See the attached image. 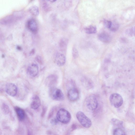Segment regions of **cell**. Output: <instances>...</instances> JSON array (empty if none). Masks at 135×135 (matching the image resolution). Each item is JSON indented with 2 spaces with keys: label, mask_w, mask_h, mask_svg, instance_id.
Masks as SVG:
<instances>
[{
  "label": "cell",
  "mask_w": 135,
  "mask_h": 135,
  "mask_svg": "<svg viewBox=\"0 0 135 135\" xmlns=\"http://www.w3.org/2000/svg\"><path fill=\"white\" fill-rule=\"evenodd\" d=\"M119 27L118 24L115 22H112L111 26L109 29L112 31H115L118 30Z\"/></svg>",
  "instance_id": "603a6c76"
},
{
  "label": "cell",
  "mask_w": 135,
  "mask_h": 135,
  "mask_svg": "<svg viewBox=\"0 0 135 135\" xmlns=\"http://www.w3.org/2000/svg\"><path fill=\"white\" fill-rule=\"evenodd\" d=\"M43 8L45 11H48L49 9V7L47 3H44L43 4Z\"/></svg>",
  "instance_id": "4316f807"
},
{
  "label": "cell",
  "mask_w": 135,
  "mask_h": 135,
  "mask_svg": "<svg viewBox=\"0 0 135 135\" xmlns=\"http://www.w3.org/2000/svg\"><path fill=\"white\" fill-rule=\"evenodd\" d=\"M27 26L28 29L31 32L35 33L37 31V26L36 21L33 19H31L27 22Z\"/></svg>",
  "instance_id": "7c38bea8"
},
{
  "label": "cell",
  "mask_w": 135,
  "mask_h": 135,
  "mask_svg": "<svg viewBox=\"0 0 135 135\" xmlns=\"http://www.w3.org/2000/svg\"><path fill=\"white\" fill-rule=\"evenodd\" d=\"M5 90L7 93L11 96H14L17 94V89L14 84L10 83L7 84L5 86Z\"/></svg>",
  "instance_id": "ba28073f"
},
{
  "label": "cell",
  "mask_w": 135,
  "mask_h": 135,
  "mask_svg": "<svg viewBox=\"0 0 135 135\" xmlns=\"http://www.w3.org/2000/svg\"><path fill=\"white\" fill-rule=\"evenodd\" d=\"M57 76L54 74L50 75L45 80L46 85L50 88L55 87L58 81Z\"/></svg>",
  "instance_id": "52a82bcc"
},
{
  "label": "cell",
  "mask_w": 135,
  "mask_h": 135,
  "mask_svg": "<svg viewBox=\"0 0 135 135\" xmlns=\"http://www.w3.org/2000/svg\"><path fill=\"white\" fill-rule=\"evenodd\" d=\"M109 100L111 104L115 108L120 107L123 103V100L121 96L117 93L112 94L109 97Z\"/></svg>",
  "instance_id": "277c9868"
},
{
  "label": "cell",
  "mask_w": 135,
  "mask_h": 135,
  "mask_svg": "<svg viewBox=\"0 0 135 135\" xmlns=\"http://www.w3.org/2000/svg\"><path fill=\"white\" fill-rule=\"evenodd\" d=\"M83 82L84 85L87 88L89 89L93 87V85L92 81L88 78H84Z\"/></svg>",
  "instance_id": "e0dca14e"
},
{
  "label": "cell",
  "mask_w": 135,
  "mask_h": 135,
  "mask_svg": "<svg viewBox=\"0 0 135 135\" xmlns=\"http://www.w3.org/2000/svg\"><path fill=\"white\" fill-rule=\"evenodd\" d=\"M72 54L74 58H76L78 56V51L76 49L75 47H73V48Z\"/></svg>",
  "instance_id": "484cf974"
},
{
  "label": "cell",
  "mask_w": 135,
  "mask_h": 135,
  "mask_svg": "<svg viewBox=\"0 0 135 135\" xmlns=\"http://www.w3.org/2000/svg\"><path fill=\"white\" fill-rule=\"evenodd\" d=\"M36 59L40 63L42 62V59L39 56H37L36 57Z\"/></svg>",
  "instance_id": "83f0119b"
},
{
  "label": "cell",
  "mask_w": 135,
  "mask_h": 135,
  "mask_svg": "<svg viewBox=\"0 0 135 135\" xmlns=\"http://www.w3.org/2000/svg\"><path fill=\"white\" fill-rule=\"evenodd\" d=\"M113 135H126L124 132L120 128H117L113 131Z\"/></svg>",
  "instance_id": "ffe728a7"
},
{
  "label": "cell",
  "mask_w": 135,
  "mask_h": 135,
  "mask_svg": "<svg viewBox=\"0 0 135 135\" xmlns=\"http://www.w3.org/2000/svg\"><path fill=\"white\" fill-rule=\"evenodd\" d=\"M126 32L127 34L129 36H134L135 33L134 27H133L127 29L126 30Z\"/></svg>",
  "instance_id": "44dd1931"
},
{
  "label": "cell",
  "mask_w": 135,
  "mask_h": 135,
  "mask_svg": "<svg viewBox=\"0 0 135 135\" xmlns=\"http://www.w3.org/2000/svg\"><path fill=\"white\" fill-rule=\"evenodd\" d=\"M28 135H30V133H28Z\"/></svg>",
  "instance_id": "4dcf8cb0"
},
{
  "label": "cell",
  "mask_w": 135,
  "mask_h": 135,
  "mask_svg": "<svg viewBox=\"0 0 135 135\" xmlns=\"http://www.w3.org/2000/svg\"><path fill=\"white\" fill-rule=\"evenodd\" d=\"M57 120L64 124H67L70 121L71 115L70 113L66 109L61 108L58 110L56 115Z\"/></svg>",
  "instance_id": "6da1fadb"
},
{
  "label": "cell",
  "mask_w": 135,
  "mask_h": 135,
  "mask_svg": "<svg viewBox=\"0 0 135 135\" xmlns=\"http://www.w3.org/2000/svg\"><path fill=\"white\" fill-rule=\"evenodd\" d=\"M99 40L102 42L105 43H109L111 40V37L110 35L106 32H102L98 35Z\"/></svg>",
  "instance_id": "4fadbf2b"
},
{
  "label": "cell",
  "mask_w": 135,
  "mask_h": 135,
  "mask_svg": "<svg viewBox=\"0 0 135 135\" xmlns=\"http://www.w3.org/2000/svg\"><path fill=\"white\" fill-rule=\"evenodd\" d=\"M54 61L59 66H62L65 64L66 57L63 54L60 53H56L54 57Z\"/></svg>",
  "instance_id": "9c48e42d"
},
{
  "label": "cell",
  "mask_w": 135,
  "mask_h": 135,
  "mask_svg": "<svg viewBox=\"0 0 135 135\" xmlns=\"http://www.w3.org/2000/svg\"><path fill=\"white\" fill-rule=\"evenodd\" d=\"M79 96V92L78 90L75 88H72L68 90V97L69 99L71 101L77 100Z\"/></svg>",
  "instance_id": "8fae6325"
},
{
  "label": "cell",
  "mask_w": 135,
  "mask_h": 135,
  "mask_svg": "<svg viewBox=\"0 0 135 135\" xmlns=\"http://www.w3.org/2000/svg\"><path fill=\"white\" fill-rule=\"evenodd\" d=\"M111 122L113 124L114 126H120L123 124V122L122 121L115 118L112 119Z\"/></svg>",
  "instance_id": "7402d4cb"
},
{
  "label": "cell",
  "mask_w": 135,
  "mask_h": 135,
  "mask_svg": "<svg viewBox=\"0 0 135 135\" xmlns=\"http://www.w3.org/2000/svg\"><path fill=\"white\" fill-rule=\"evenodd\" d=\"M15 110L19 119L21 120H23L25 117V113L24 110L18 107H16Z\"/></svg>",
  "instance_id": "2e32d148"
},
{
  "label": "cell",
  "mask_w": 135,
  "mask_h": 135,
  "mask_svg": "<svg viewBox=\"0 0 135 135\" xmlns=\"http://www.w3.org/2000/svg\"><path fill=\"white\" fill-rule=\"evenodd\" d=\"M20 17L18 14L10 15L1 19L0 21V23L3 25H9L16 21Z\"/></svg>",
  "instance_id": "8992f818"
},
{
  "label": "cell",
  "mask_w": 135,
  "mask_h": 135,
  "mask_svg": "<svg viewBox=\"0 0 135 135\" xmlns=\"http://www.w3.org/2000/svg\"><path fill=\"white\" fill-rule=\"evenodd\" d=\"M38 72V68L37 65L32 64L30 65L27 69V73L30 76L35 77L37 75Z\"/></svg>",
  "instance_id": "30bf717a"
},
{
  "label": "cell",
  "mask_w": 135,
  "mask_h": 135,
  "mask_svg": "<svg viewBox=\"0 0 135 135\" xmlns=\"http://www.w3.org/2000/svg\"><path fill=\"white\" fill-rule=\"evenodd\" d=\"M104 22L105 27L108 28L110 29L112 26V22L110 20H104Z\"/></svg>",
  "instance_id": "d4e9b609"
},
{
  "label": "cell",
  "mask_w": 135,
  "mask_h": 135,
  "mask_svg": "<svg viewBox=\"0 0 135 135\" xmlns=\"http://www.w3.org/2000/svg\"><path fill=\"white\" fill-rule=\"evenodd\" d=\"M85 32L88 34L95 33L97 31L96 27L93 25H90L86 27L85 28Z\"/></svg>",
  "instance_id": "ac0fdd59"
},
{
  "label": "cell",
  "mask_w": 135,
  "mask_h": 135,
  "mask_svg": "<svg viewBox=\"0 0 135 135\" xmlns=\"http://www.w3.org/2000/svg\"><path fill=\"white\" fill-rule=\"evenodd\" d=\"M30 12L33 15L37 16L39 14L38 7L36 6H34L30 7L29 10Z\"/></svg>",
  "instance_id": "d6986e66"
},
{
  "label": "cell",
  "mask_w": 135,
  "mask_h": 135,
  "mask_svg": "<svg viewBox=\"0 0 135 135\" xmlns=\"http://www.w3.org/2000/svg\"><path fill=\"white\" fill-rule=\"evenodd\" d=\"M76 118L81 125L84 127L89 128L91 125V120L82 112L79 111L76 114Z\"/></svg>",
  "instance_id": "3957f363"
},
{
  "label": "cell",
  "mask_w": 135,
  "mask_h": 135,
  "mask_svg": "<svg viewBox=\"0 0 135 135\" xmlns=\"http://www.w3.org/2000/svg\"><path fill=\"white\" fill-rule=\"evenodd\" d=\"M35 52V50L34 49H33L31 52L30 53V54L32 55Z\"/></svg>",
  "instance_id": "f1b7e54d"
},
{
  "label": "cell",
  "mask_w": 135,
  "mask_h": 135,
  "mask_svg": "<svg viewBox=\"0 0 135 135\" xmlns=\"http://www.w3.org/2000/svg\"><path fill=\"white\" fill-rule=\"evenodd\" d=\"M68 44V40L66 38H63L60 40L59 43V46L60 50L62 51L66 50Z\"/></svg>",
  "instance_id": "9a60e30c"
},
{
  "label": "cell",
  "mask_w": 135,
  "mask_h": 135,
  "mask_svg": "<svg viewBox=\"0 0 135 135\" xmlns=\"http://www.w3.org/2000/svg\"><path fill=\"white\" fill-rule=\"evenodd\" d=\"M86 106L89 109L91 110H95L98 106V102L96 97L94 95L88 97L85 100Z\"/></svg>",
  "instance_id": "5b68a950"
},
{
  "label": "cell",
  "mask_w": 135,
  "mask_h": 135,
  "mask_svg": "<svg viewBox=\"0 0 135 135\" xmlns=\"http://www.w3.org/2000/svg\"><path fill=\"white\" fill-rule=\"evenodd\" d=\"M49 93L50 97L54 100L61 101L64 99V95L61 90L55 87L50 88Z\"/></svg>",
  "instance_id": "7a4b0ae2"
},
{
  "label": "cell",
  "mask_w": 135,
  "mask_h": 135,
  "mask_svg": "<svg viewBox=\"0 0 135 135\" xmlns=\"http://www.w3.org/2000/svg\"><path fill=\"white\" fill-rule=\"evenodd\" d=\"M40 104L41 100L39 97L37 95H34L31 104V108L34 109H37L39 107Z\"/></svg>",
  "instance_id": "5bb4252c"
},
{
  "label": "cell",
  "mask_w": 135,
  "mask_h": 135,
  "mask_svg": "<svg viewBox=\"0 0 135 135\" xmlns=\"http://www.w3.org/2000/svg\"><path fill=\"white\" fill-rule=\"evenodd\" d=\"M51 1V2H55V1Z\"/></svg>",
  "instance_id": "f546056e"
},
{
  "label": "cell",
  "mask_w": 135,
  "mask_h": 135,
  "mask_svg": "<svg viewBox=\"0 0 135 135\" xmlns=\"http://www.w3.org/2000/svg\"><path fill=\"white\" fill-rule=\"evenodd\" d=\"M2 109L3 112L4 114H7L9 113V107L5 103L2 104Z\"/></svg>",
  "instance_id": "cb8c5ba5"
}]
</instances>
